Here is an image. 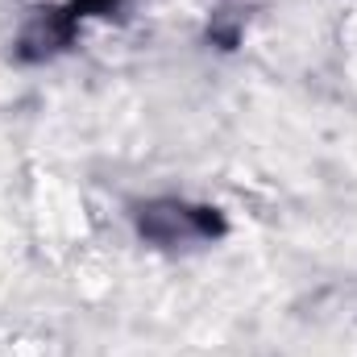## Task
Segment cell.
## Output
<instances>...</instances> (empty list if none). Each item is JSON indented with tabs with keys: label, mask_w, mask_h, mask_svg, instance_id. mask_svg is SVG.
<instances>
[{
	"label": "cell",
	"mask_w": 357,
	"mask_h": 357,
	"mask_svg": "<svg viewBox=\"0 0 357 357\" xmlns=\"http://www.w3.org/2000/svg\"><path fill=\"white\" fill-rule=\"evenodd\" d=\"M75 29H79V21L67 8H46V13H38L25 25V33L17 42V59L21 63H42L50 54H59L63 46H71L75 42Z\"/></svg>",
	"instance_id": "7a4b0ae2"
},
{
	"label": "cell",
	"mask_w": 357,
	"mask_h": 357,
	"mask_svg": "<svg viewBox=\"0 0 357 357\" xmlns=\"http://www.w3.org/2000/svg\"><path fill=\"white\" fill-rule=\"evenodd\" d=\"M121 0H71L67 4V13L75 17V21H84V17H91V13H112Z\"/></svg>",
	"instance_id": "3957f363"
},
{
	"label": "cell",
	"mask_w": 357,
	"mask_h": 357,
	"mask_svg": "<svg viewBox=\"0 0 357 357\" xmlns=\"http://www.w3.org/2000/svg\"><path fill=\"white\" fill-rule=\"evenodd\" d=\"M137 233L150 245L175 250V245H191V241L225 237V216H220V208H208V204L150 199V204L137 208Z\"/></svg>",
	"instance_id": "6da1fadb"
}]
</instances>
